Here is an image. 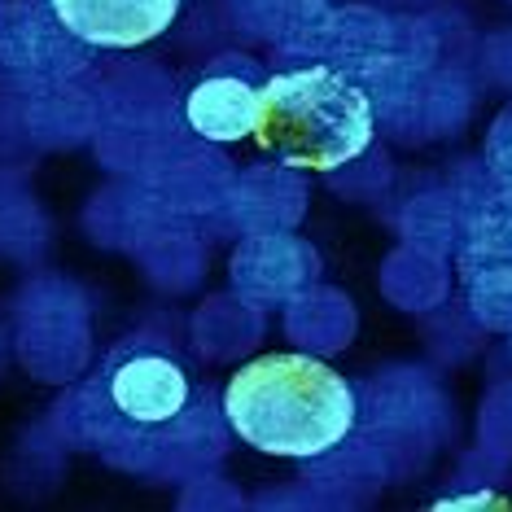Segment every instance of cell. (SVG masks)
Returning a JSON list of instances; mask_svg holds the SVG:
<instances>
[{"mask_svg": "<svg viewBox=\"0 0 512 512\" xmlns=\"http://www.w3.org/2000/svg\"><path fill=\"white\" fill-rule=\"evenodd\" d=\"M66 36L92 49H136L180 18L184 0H49Z\"/></svg>", "mask_w": 512, "mask_h": 512, "instance_id": "5", "label": "cell"}, {"mask_svg": "<svg viewBox=\"0 0 512 512\" xmlns=\"http://www.w3.org/2000/svg\"><path fill=\"white\" fill-rule=\"evenodd\" d=\"M263 84L267 79L254 75L250 62L224 57L189 79V88L180 92V114L202 141H250L263 106Z\"/></svg>", "mask_w": 512, "mask_h": 512, "instance_id": "4", "label": "cell"}, {"mask_svg": "<svg viewBox=\"0 0 512 512\" xmlns=\"http://www.w3.org/2000/svg\"><path fill=\"white\" fill-rule=\"evenodd\" d=\"M79 412L101 442L136 447L141 456L184 447L211 429L189 364L158 342H123L92 372Z\"/></svg>", "mask_w": 512, "mask_h": 512, "instance_id": "2", "label": "cell"}, {"mask_svg": "<svg viewBox=\"0 0 512 512\" xmlns=\"http://www.w3.org/2000/svg\"><path fill=\"white\" fill-rule=\"evenodd\" d=\"M377 114L364 84L337 66H298L263 84L250 141L298 171H337L372 145Z\"/></svg>", "mask_w": 512, "mask_h": 512, "instance_id": "3", "label": "cell"}, {"mask_svg": "<svg viewBox=\"0 0 512 512\" xmlns=\"http://www.w3.org/2000/svg\"><path fill=\"white\" fill-rule=\"evenodd\" d=\"M438 508H508L504 495H460V499H438Z\"/></svg>", "mask_w": 512, "mask_h": 512, "instance_id": "6", "label": "cell"}, {"mask_svg": "<svg viewBox=\"0 0 512 512\" xmlns=\"http://www.w3.org/2000/svg\"><path fill=\"white\" fill-rule=\"evenodd\" d=\"M355 386L324 359L272 351L241 364L224 386V421L263 456L316 460L355 429Z\"/></svg>", "mask_w": 512, "mask_h": 512, "instance_id": "1", "label": "cell"}]
</instances>
